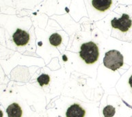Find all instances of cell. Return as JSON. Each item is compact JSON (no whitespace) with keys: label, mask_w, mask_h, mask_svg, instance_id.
Segmentation results:
<instances>
[{"label":"cell","mask_w":132,"mask_h":117,"mask_svg":"<svg viewBox=\"0 0 132 117\" xmlns=\"http://www.w3.org/2000/svg\"><path fill=\"white\" fill-rule=\"evenodd\" d=\"M103 64L107 68L116 71L123 65V56L118 51L112 50L105 53Z\"/></svg>","instance_id":"7a4b0ae2"},{"label":"cell","mask_w":132,"mask_h":117,"mask_svg":"<svg viewBox=\"0 0 132 117\" xmlns=\"http://www.w3.org/2000/svg\"><path fill=\"white\" fill-rule=\"evenodd\" d=\"M79 55L87 64L95 63L99 58V52L97 45L93 42L83 44Z\"/></svg>","instance_id":"6da1fadb"},{"label":"cell","mask_w":132,"mask_h":117,"mask_svg":"<svg viewBox=\"0 0 132 117\" xmlns=\"http://www.w3.org/2000/svg\"><path fill=\"white\" fill-rule=\"evenodd\" d=\"M116 110L112 105H107L103 110V113L105 117H112L115 114Z\"/></svg>","instance_id":"9c48e42d"},{"label":"cell","mask_w":132,"mask_h":117,"mask_svg":"<svg viewBox=\"0 0 132 117\" xmlns=\"http://www.w3.org/2000/svg\"><path fill=\"white\" fill-rule=\"evenodd\" d=\"M8 117H21L23 112L20 105L16 103L10 104L6 110Z\"/></svg>","instance_id":"52a82bcc"},{"label":"cell","mask_w":132,"mask_h":117,"mask_svg":"<svg viewBox=\"0 0 132 117\" xmlns=\"http://www.w3.org/2000/svg\"><path fill=\"white\" fill-rule=\"evenodd\" d=\"M62 40V37L57 33H53L50 37V44L53 46H57L61 44Z\"/></svg>","instance_id":"ba28073f"},{"label":"cell","mask_w":132,"mask_h":117,"mask_svg":"<svg viewBox=\"0 0 132 117\" xmlns=\"http://www.w3.org/2000/svg\"><path fill=\"white\" fill-rule=\"evenodd\" d=\"M111 25L112 27L114 29H118L122 32H126L131 27L132 21L129 18V15L123 14L119 19L114 18L111 21Z\"/></svg>","instance_id":"3957f363"},{"label":"cell","mask_w":132,"mask_h":117,"mask_svg":"<svg viewBox=\"0 0 132 117\" xmlns=\"http://www.w3.org/2000/svg\"><path fill=\"white\" fill-rule=\"evenodd\" d=\"M129 83L131 87V89H132V76H131L130 78H129Z\"/></svg>","instance_id":"8fae6325"},{"label":"cell","mask_w":132,"mask_h":117,"mask_svg":"<svg viewBox=\"0 0 132 117\" xmlns=\"http://www.w3.org/2000/svg\"><path fill=\"white\" fill-rule=\"evenodd\" d=\"M38 82L41 86H43L45 84H48L50 81V77L47 74H41L40 76L38 78Z\"/></svg>","instance_id":"30bf717a"},{"label":"cell","mask_w":132,"mask_h":117,"mask_svg":"<svg viewBox=\"0 0 132 117\" xmlns=\"http://www.w3.org/2000/svg\"><path fill=\"white\" fill-rule=\"evenodd\" d=\"M12 39L17 46H25L30 41V35L26 31L17 29L12 35Z\"/></svg>","instance_id":"277c9868"},{"label":"cell","mask_w":132,"mask_h":117,"mask_svg":"<svg viewBox=\"0 0 132 117\" xmlns=\"http://www.w3.org/2000/svg\"><path fill=\"white\" fill-rule=\"evenodd\" d=\"M86 111L77 103L71 105L66 112L67 117H84Z\"/></svg>","instance_id":"5b68a950"},{"label":"cell","mask_w":132,"mask_h":117,"mask_svg":"<svg viewBox=\"0 0 132 117\" xmlns=\"http://www.w3.org/2000/svg\"><path fill=\"white\" fill-rule=\"evenodd\" d=\"M112 0H94L92 2L93 7L101 12H105L112 5Z\"/></svg>","instance_id":"8992f818"}]
</instances>
